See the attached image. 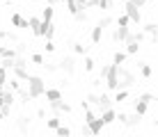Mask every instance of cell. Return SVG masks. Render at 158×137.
I'll return each mask as SVG.
<instances>
[{
  "label": "cell",
  "mask_w": 158,
  "mask_h": 137,
  "mask_svg": "<svg viewBox=\"0 0 158 137\" xmlns=\"http://www.w3.org/2000/svg\"><path fill=\"white\" fill-rule=\"evenodd\" d=\"M28 82V87H25V91H28V96L35 101V98H41L44 96V89H46V82H44V78H39V75H32L25 80Z\"/></svg>",
  "instance_id": "cell-1"
},
{
  "label": "cell",
  "mask_w": 158,
  "mask_h": 137,
  "mask_svg": "<svg viewBox=\"0 0 158 137\" xmlns=\"http://www.w3.org/2000/svg\"><path fill=\"white\" fill-rule=\"evenodd\" d=\"M135 82H138V75H135L131 69H126V66H119L117 69V85L119 87L131 89V87H135Z\"/></svg>",
  "instance_id": "cell-2"
},
{
  "label": "cell",
  "mask_w": 158,
  "mask_h": 137,
  "mask_svg": "<svg viewBox=\"0 0 158 137\" xmlns=\"http://www.w3.org/2000/svg\"><path fill=\"white\" fill-rule=\"evenodd\" d=\"M122 12L128 16V21H131L133 25H140V23H142V9H140L135 2L126 0V2H124V9H122Z\"/></svg>",
  "instance_id": "cell-3"
},
{
  "label": "cell",
  "mask_w": 158,
  "mask_h": 137,
  "mask_svg": "<svg viewBox=\"0 0 158 137\" xmlns=\"http://www.w3.org/2000/svg\"><path fill=\"white\" fill-rule=\"evenodd\" d=\"M55 23L53 21H41V25H39V37H44V39H53L55 37Z\"/></svg>",
  "instance_id": "cell-4"
},
{
  "label": "cell",
  "mask_w": 158,
  "mask_h": 137,
  "mask_svg": "<svg viewBox=\"0 0 158 137\" xmlns=\"http://www.w3.org/2000/svg\"><path fill=\"white\" fill-rule=\"evenodd\" d=\"M57 71H64L67 75H71L73 71H76V59L73 57H62L57 62Z\"/></svg>",
  "instance_id": "cell-5"
},
{
  "label": "cell",
  "mask_w": 158,
  "mask_h": 137,
  "mask_svg": "<svg viewBox=\"0 0 158 137\" xmlns=\"http://www.w3.org/2000/svg\"><path fill=\"white\" fill-rule=\"evenodd\" d=\"M94 107L99 110H106V107H112V96H108V94H96V103H94Z\"/></svg>",
  "instance_id": "cell-6"
},
{
  "label": "cell",
  "mask_w": 158,
  "mask_h": 137,
  "mask_svg": "<svg viewBox=\"0 0 158 137\" xmlns=\"http://www.w3.org/2000/svg\"><path fill=\"white\" fill-rule=\"evenodd\" d=\"M128 27H115V32H112V41H115V43H124V41H126L128 39Z\"/></svg>",
  "instance_id": "cell-7"
},
{
  "label": "cell",
  "mask_w": 158,
  "mask_h": 137,
  "mask_svg": "<svg viewBox=\"0 0 158 137\" xmlns=\"http://www.w3.org/2000/svg\"><path fill=\"white\" fill-rule=\"evenodd\" d=\"M85 123H87V130H89V135H99L101 130L106 128V126H103V121H101L99 117H94L92 121H85Z\"/></svg>",
  "instance_id": "cell-8"
},
{
  "label": "cell",
  "mask_w": 158,
  "mask_h": 137,
  "mask_svg": "<svg viewBox=\"0 0 158 137\" xmlns=\"http://www.w3.org/2000/svg\"><path fill=\"white\" fill-rule=\"evenodd\" d=\"M44 96H46V101H60V98H62V89H60V87H46V89H44Z\"/></svg>",
  "instance_id": "cell-9"
},
{
  "label": "cell",
  "mask_w": 158,
  "mask_h": 137,
  "mask_svg": "<svg viewBox=\"0 0 158 137\" xmlns=\"http://www.w3.org/2000/svg\"><path fill=\"white\" fill-rule=\"evenodd\" d=\"M140 48H142V43H138V41H133V39L124 41V50H126V55H138Z\"/></svg>",
  "instance_id": "cell-10"
},
{
  "label": "cell",
  "mask_w": 158,
  "mask_h": 137,
  "mask_svg": "<svg viewBox=\"0 0 158 137\" xmlns=\"http://www.w3.org/2000/svg\"><path fill=\"white\" fill-rule=\"evenodd\" d=\"M28 121H30V117H25V114L16 119V130H19L21 135H28V133H30V126H28Z\"/></svg>",
  "instance_id": "cell-11"
},
{
  "label": "cell",
  "mask_w": 158,
  "mask_h": 137,
  "mask_svg": "<svg viewBox=\"0 0 158 137\" xmlns=\"http://www.w3.org/2000/svg\"><path fill=\"white\" fill-rule=\"evenodd\" d=\"M103 32H106V30H103V27H101L99 23H96L94 27H92V34H89L92 43H101V39H103Z\"/></svg>",
  "instance_id": "cell-12"
},
{
  "label": "cell",
  "mask_w": 158,
  "mask_h": 137,
  "mask_svg": "<svg viewBox=\"0 0 158 137\" xmlns=\"http://www.w3.org/2000/svg\"><path fill=\"white\" fill-rule=\"evenodd\" d=\"M12 71H14V78H19L21 82H25L30 78V71L25 69V66H12Z\"/></svg>",
  "instance_id": "cell-13"
},
{
  "label": "cell",
  "mask_w": 158,
  "mask_h": 137,
  "mask_svg": "<svg viewBox=\"0 0 158 137\" xmlns=\"http://www.w3.org/2000/svg\"><path fill=\"white\" fill-rule=\"evenodd\" d=\"M39 25H41L39 16H30V18H28V27L32 30V34H35V37H39Z\"/></svg>",
  "instance_id": "cell-14"
},
{
  "label": "cell",
  "mask_w": 158,
  "mask_h": 137,
  "mask_svg": "<svg viewBox=\"0 0 158 137\" xmlns=\"http://www.w3.org/2000/svg\"><path fill=\"white\" fill-rule=\"evenodd\" d=\"M126 59H128L126 50H115V53H112V64H117V66H122V64H126Z\"/></svg>",
  "instance_id": "cell-15"
},
{
  "label": "cell",
  "mask_w": 158,
  "mask_h": 137,
  "mask_svg": "<svg viewBox=\"0 0 158 137\" xmlns=\"http://www.w3.org/2000/svg\"><path fill=\"white\" fill-rule=\"evenodd\" d=\"M140 75H142L144 80H151V75H154V69H151L149 62H140Z\"/></svg>",
  "instance_id": "cell-16"
},
{
  "label": "cell",
  "mask_w": 158,
  "mask_h": 137,
  "mask_svg": "<svg viewBox=\"0 0 158 137\" xmlns=\"http://www.w3.org/2000/svg\"><path fill=\"white\" fill-rule=\"evenodd\" d=\"M126 98H128V89L117 87V89H115V96H112V103H124Z\"/></svg>",
  "instance_id": "cell-17"
},
{
  "label": "cell",
  "mask_w": 158,
  "mask_h": 137,
  "mask_svg": "<svg viewBox=\"0 0 158 137\" xmlns=\"http://www.w3.org/2000/svg\"><path fill=\"white\" fill-rule=\"evenodd\" d=\"M12 25L14 27H23V30H25V27H28V18H23L19 12H14L12 14Z\"/></svg>",
  "instance_id": "cell-18"
},
{
  "label": "cell",
  "mask_w": 158,
  "mask_h": 137,
  "mask_svg": "<svg viewBox=\"0 0 158 137\" xmlns=\"http://www.w3.org/2000/svg\"><path fill=\"white\" fill-rule=\"evenodd\" d=\"M147 112H149V103L140 101V98H135V114H140V117H147Z\"/></svg>",
  "instance_id": "cell-19"
},
{
  "label": "cell",
  "mask_w": 158,
  "mask_h": 137,
  "mask_svg": "<svg viewBox=\"0 0 158 137\" xmlns=\"http://www.w3.org/2000/svg\"><path fill=\"white\" fill-rule=\"evenodd\" d=\"M142 119L144 117H140V114H128V117H126V121H124V126H126V128H135V126H138L140 121H142Z\"/></svg>",
  "instance_id": "cell-20"
},
{
  "label": "cell",
  "mask_w": 158,
  "mask_h": 137,
  "mask_svg": "<svg viewBox=\"0 0 158 137\" xmlns=\"http://www.w3.org/2000/svg\"><path fill=\"white\" fill-rule=\"evenodd\" d=\"M53 16H55V7H53V5H46V7L41 9V16H39V18H41V21H53Z\"/></svg>",
  "instance_id": "cell-21"
},
{
  "label": "cell",
  "mask_w": 158,
  "mask_h": 137,
  "mask_svg": "<svg viewBox=\"0 0 158 137\" xmlns=\"http://www.w3.org/2000/svg\"><path fill=\"white\" fill-rule=\"evenodd\" d=\"M142 32H144V34H149V37H156V32H158V25L154 23V21H149V23H147V25L142 27Z\"/></svg>",
  "instance_id": "cell-22"
},
{
  "label": "cell",
  "mask_w": 158,
  "mask_h": 137,
  "mask_svg": "<svg viewBox=\"0 0 158 137\" xmlns=\"http://www.w3.org/2000/svg\"><path fill=\"white\" fill-rule=\"evenodd\" d=\"M128 39H133V41H138V43H142L147 39V34L142 30H138V32H128Z\"/></svg>",
  "instance_id": "cell-23"
},
{
  "label": "cell",
  "mask_w": 158,
  "mask_h": 137,
  "mask_svg": "<svg viewBox=\"0 0 158 137\" xmlns=\"http://www.w3.org/2000/svg\"><path fill=\"white\" fill-rule=\"evenodd\" d=\"M46 123H48V128H51V130H55L57 126L62 123V119H60V114H53L51 119H46Z\"/></svg>",
  "instance_id": "cell-24"
},
{
  "label": "cell",
  "mask_w": 158,
  "mask_h": 137,
  "mask_svg": "<svg viewBox=\"0 0 158 137\" xmlns=\"http://www.w3.org/2000/svg\"><path fill=\"white\" fill-rule=\"evenodd\" d=\"M55 133H57L60 137H69V135H73V130L69 128V126H62V123H60L57 128H55Z\"/></svg>",
  "instance_id": "cell-25"
},
{
  "label": "cell",
  "mask_w": 158,
  "mask_h": 137,
  "mask_svg": "<svg viewBox=\"0 0 158 137\" xmlns=\"http://www.w3.org/2000/svg\"><path fill=\"white\" fill-rule=\"evenodd\" d=\"M7 82H9V89H12L14 94H19V91L23 89V87H21V80H19V78H12V80L7 78Z\"/></svg>",
  "instance_id": "cell-26"
},
{
  "label": "cell",
  "mask_w": 158,
  "mask_h": 137,
  "mask_svg": "<svg viewBox=\"0 0 158 137\" xmlns=\"http://www.w3.org/2000/svg\"><path fill=\"white\" fill-rule=\"evenodd\" d=\"M115 23H117L119 27H128V25H131V21H128V16H126V14L122 12V14H119L117 18H115Z\"/></svg>",
  "instance_id": "cell-27"
},
{
  "label": "cell",
  "mask_w": 158,
  "mask_h": 137,
  "mask_svg": "<svg viewBox=\"0 0 158 137\" xmlns=\"http://www.w3.org/2000/svg\"><path fill=\"white\" fill-rule=\"evenodd\" d=\"M73 53L76 55H87V46H85L83 41H76L73 43Z\"/></svg>",
  "instance_id": "cell-28"
},
{
  "label": "cell",
  "mask_w": 158,
  "mask_h": 137,
  "mask_svg": "<svg viewBox=\"0 0 158 137\" xmlns=\"http://www.w3.org/2000/svg\"><path fill=\"white\" fill-rule=\"evenodd\" d=\"M96 7L108 12V9H112V0H96Z\"/></svg>",
  "instance_id": "cell-29"
},
{
  "label": "cell",
  "mask_w": 158,
  "mask_h": 137,
  "mask_svg": "<svg viewBox=\"0 0 158 137\" xmlns=\"http://www.w3.org/2000/svg\"><path fill=\"white\" fill-rule=\"evenodd\" d=\"M112 23H115V18H112V16H103V18L99 21V25L103 27V30H108V27H110Z\"/></svg>",
  "instance_id": "cell-30"
},
{
  "label": "cell",
  "mask_w": 158,
  "mask_h": 137,
  "mask_svg": "<svg viewBox=\"0 0 158 137\" xmlns=\"http://www.w3.org/2000/svg\"><path fill=\"white\" fill-rule=\"evenodd\" d=\"M44 50H46L48 55H51V53H55V50H57L55 41H53V39H46V43H44Z\"/></svg>",
  "instance_id": "cell-31"
},
{
  "label": "cell",
  "mask_w": 158,
  "mask_h": 137,
  "mask_svg": "<svg viewBox=\"0 0 158 137\" xmlns=\"http://www.w3.org/2000/svg\"><path fill=\"white\" fill-rule=\"evenodd\" d=\"M96 66V62H94V57H89V55H85V71L89 73V71H94Z\"/></svg>",
  "instance_id": "cell-32"
},
{
  "label": "cell",
  "mask_w": 158,
  "mask_h": 137,
  "mask_svg": "<svg viewBox=\"0 0 158 137\" xmlns=\"http://www.w3.org/2000/svg\"><path fill=\"white\" fill-rule=\"evenodd\" d=\"M67 12L71 14V16H76V14L80 12V7H78V5H76V2H73V0H69V2H67Z\"/></svg>",
  "instance_id": "cell-33"
},
{
  "label": "cell",
  "mask_w": 158,
  "mask_h": 137,
  "mask_svg": "<svg viewBox=\"0 0 158 137\" xmlns=\"http://www.w3.org/2000/svg\"><path fill=\"white\" fill-rule=\"evenodd\" d=\"M138 98H140V101H144V103H149V105H151V101H156V96L151 94V91H142Z\"/></svg>",
  "instance_id": "cell-34"
},
{
  "label": "cell",
  "mask_w": 158,
  "mask_h": 137,
  "mask_svg": "<svg viewBox=\"0 0 158 137\" xmlns=\"http://www.w3.org/2000/svg\"><path fill=\"white\" fill-rule=\"evenodd\" d=\"M30 62L32 64H44V55L41 53H32L30 55Z\"/></svg>",
  "instance_id": "cell-35"
},
{
  "label": "cell",
  "mask_w": 158,
  "mask_h": 137,
  "mask_svg": "<svg viewBox=\"0 0 158 137\" xmlns=\"http://www.w3.org/2000/svg\"><path fill=\"white\" fill-rule=\"evenodd\" d=\"M37 119H46V107H39V110H37Z\"/></svg>",
  "instance_id": "cell-36"
},
{
  "label": "cell",
  "mask_w": 158,
  "mask_h": 137,
  "mask_svg": "<svg viewBox=\"0 0 158 137\" xmlns=\"http://www.w3.org/2000/svg\"><path fill=\"white\" fill-rule=\"evenodd\" d=\"M131 2H135V5H138V7H140V9H142V7H144V2H147V0H131Z\"/></svg>",
  "instance_id": "cell-37"
},
{
  "label": "cell",
  "mask_w": 158,
  "mask_h": 137,
  "mask_svg": "<svg viewBox=\"0 0 158 137\" xmlns=\"http://www.w3.org/2000/svg\"><path fill=\"white\" fill-rule=\"evenodd\" d=\"M7 39V30H0V41H5Z\"/></svg>",
  "instance_id": "cell-38"
},
{
  "label": "cell",
  "mask_w": 158,
  "mask_h": 137,
  "mask_svg": "<svg viewBox=\"0 0 158 137\" xmlns=\"http://www.w3.org/2000/svg\"><path fill=\"white\" fill-rule=\"evenodd\" d=\"M46 5H53V7H55V5H57V0H46Z\"/></svg>",
  "instance_id": "cell-39"
},
{
  "label": "cell",
  "mask_w": 158,
  "mask_h": 137,
  "mask_svg": "<svg viewBox=\"0 0 158 137\" xmlns=\"http://www.w3.org/2000/svg\"><path fill=\"white\" fill-rule=\"evenodd\" d=\"M57 2H69V0H57Z\"/></svg>",
  "instance_id": "cell-40"
},
{
  "label": "cell",
  "mask_w": 158,
  "mask_h": 137,
  "mask_svg": "<svg viewBox=\"0 0 158 137\" xmlns=\"http://www.w3.org/2000/svg\"><path fill=\"white\" fill-rule=\"evenodd\" d=\"M0 9H2V0H0Z\"/></svg>",
  "instance_id": "cell-41"
},
{
  "label": "cell",
  "mask_w": 158,
  "mask_h": 137,
  "mask_svg": "<svg viewBox=\"0 0 158 137\" xmlns=\"http://www.w3.org/2000/svg\"><path fill=\"white\" fill-rule=\"evenodd\" d=\"M5 2H12V0H5Z\"/></svg>",
  "instance_id": "cell-42"
},
{
  "label": "cell",
  "mask_w": 158,
  "mask_h": 137,
  "mask_svg": "<svg viewBox=\"0 0 158 137\" xmlns=\"http://www.w3.org/2000/svg\"><path fill=\"white\" fill-rule=\"evenodd\" d=\"M16 2H21V0H16Z\"/></svg>",
  "instance_id": "cell-43"
}]
</instances>
